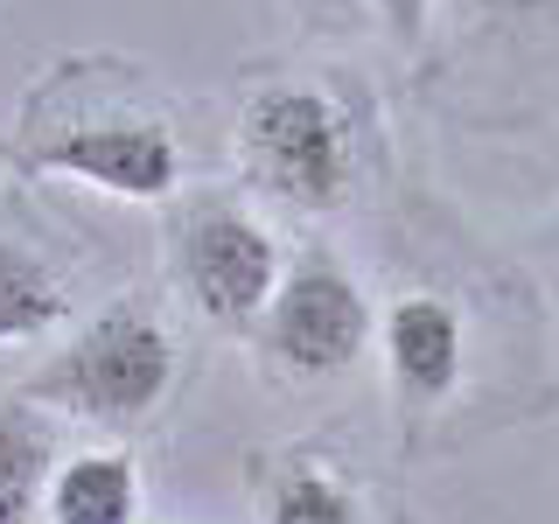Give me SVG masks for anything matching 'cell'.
<instances>
[{
	"mask_svg": "<svg viewBox=\"0 0 559 524\" xmlns=\"http://www.w3.org/2000/svg\"><path fill=\"white\" fill-rule=\"evenodd\" d=\"M70 294L49 259H35L28 245L0 238V349L8 343H28V336H49L63 322Z\"/></svg>",
	"mask_w": 559,
	"mask_h": 524,
	"instance_id": "cell-8",
	"label": "cell"
},
{
	"mask_svg": "<svg viewBox=\"0 0 559 524\" xmlns=\"http://www.w3.org/2000/svg\"><path fill=\"white\" fill-rule=\"evenodd\" d=\"M49 524H133L140 517V468L133 454H70L63 468H49L43 489Z\"/></svg>",
	"mask_w": 559,
	"mask_h": 524,
	"instance_id": "cell-7",
	"label": "cell"
},
{
	"mask_svg": "<svg viewBox=\"0 0 559 524\" xmlns=\"http://www.w3.org/2000/svg\"><path fill=\"white\" fill-rule=\"evenodd\" d=\"M259 322H266V357L294 378H336L371 349V301L329 252L294 259Z\"/></svg>",
	"mask_w": 559,
	"mask_h": 524,
	"instance_id": "cell-3",
	"label": "cell"
},
{
	"mask_svg": "<svg viewBox=\"0 0 559 524\" xmlns=\"http://www.w3.org/2000/svg\"><path fill=\"white\" fill-rule=\"evenodd\" d=\"M378 343H384V364H392V384L406 398H448L462 384L468 329L448 294H399L378 322Z\"/></svg>",
	"mask_w": 559,
	"mask_h": 524,
	"instance_id": "cell-6",
	"label": "cell"
},
{
	"mask_svg": "<svg viewBox=\"0 0 559 524\" xmlns=\"http://www.w3.org/2000/svg\"><path fill=\"white\" fill-rule=\"evenodd\" d=\"M175 384V343L140 301H112L35 371V406H57L105 427H133L168 398Z\"/></svg>",
	"mask_w": 559,
	"mask_h": 524,
	"instance_id": "cell-1",
	"label": "cell"
},
{
	"mask_svg": "<svg viewBox=\"0 0 559 524\" xmlns=\"http://www.w3.org/2000/svg\"><path fill=\"white\" fill-rule=\"evenodd\" d=\"M238 162L266 196L294 210H336L357 182L343 105L314 84H266L238 119Z\"/></svg>",
	"mask_w": 559,
	"mask_h": 524,
	"instance_id": "cell-2",
	"label": "cell"
},
{
	"mask_svg": "<svg viewBox=\"0 0 559 524\" xmlns=\"http://www.w3.org/2000/svg\"><path fill=\"white\" fill-rule=\"evenodd\" d=\"M378 8V22L399 35V43H419L427 35V14H433V0H371Z\"/></svg>",
	"mask_w": 559,
	"mask_h": 524,
	"instance_id": "cell-11",
	"label": "cell"
},
{
	"mask_svg": "<svg viewBox=\"0 0 559 524\" xmlns=\"http://www.w3.org/2000/svg\"><path fill=\"white\" fill-rule=\"evenodd\" d=\"M266 524H364V503L329 476V468H287L273 483Z\"/></svg>",
	"mask_w": 559,
	"mask_h": 524,
	"instance_id": "cell-10",
	"label": "cell"
},
{
	"mask_svg": "<svg viewBox=\"0 0 559 524\" xmlns=\"http://www.w3.org/2000/svg\"><path fill=\"white\" fill-rule=\"evenodd\" d=\"M28 162L49 175H70V182L112 189L127 203H154L182 175V147H175L162 119H105V127H70L43 147H28Z\"/></svg>",
	"mask_w": 559,
	"mask_h": 524,
	"instance_id": "cell-5",
	"label": "cell"
},
{
	"mask_svg": "<svg viewBox=\"0 0 559 524\" xmlns=\"http://www.w3.org/2000/svg\"><path fill=\"white\" fill-rule=\"evenodd\" d=\"M483 8H511V14H532V8H552V0H483Z\"/></svg>",
	"mask_w": 559,
	"mask_h": 524,
	"instance_id": "cell-12",
	"label": "cell"
},
{
	"mask_svg": "<svg viewBox=\"0 0 559 524\" xmlns=\"http://www.w3.org/2000/svg\"><path fill=\"white\" fill-rule=\"evenodd\" d=\"M175 273H182V294L197 301L203 322L217 329H245L259 322L280 287V245L259 217H245L231 203H203L182 217V238H175Z\"/></svg>",
	"mask_w": 559,
	"mask_h": 524,
	"instance_id": "cell-4",
	"label": "cell"
},
{
	"mask_svg": "<svg viewBox=\"0 0 559 524\" xmlns=\"http://www.w3.org/2000/svg\"><path fill=\"white\" fill-rule=\"evenodd\" d=\"M49 489V427L35 406L0 398V524H28Z\"/></svg>",
	"mask_w": 559,
	"mask_h": 524,
	"instance_id": "cell-9",
	"label": "cell"
}]
</instances>
